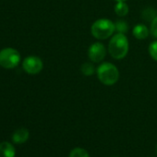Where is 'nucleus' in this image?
<instances>
[{
  "label": "nucleus",
  "instance_id": "10",
  "mask_svg": "<svg viewBox=\"0 0 157 157\" xmlns=\"http://www.w3.org/2000/svg\"><path fill=\"white\" fill-rule=\"evenodd\" d=\"M115 12L119 17L127 16L128 13V6L125 1H119L115 6Z\"/></svg>",
  "mask_w": 157,
  "mask_h": 157
},
{
  "label": "nucleus",
  "instance_id": "14",
  "mask_svg": "<svg viewBox=\"0 0 157 157\" xmlns=\"http://www.w3.org/2000/svg\"><path fill=\"white\" fill-rule=\"evenodd\" d=\"M82 72L85 75V76H92L94 71H95V68H94V66L91 63H84L82 66V68H81Z\"/></svg>",
  "mask_w": 157,
  "mask_h": 157
},
{
  "label": "nucleus",
  "instance_id": "17",
  "mask_svg": "<svg viewBox=\"0 0 157 157\" xmlns=\"http://www.w3.org/2000/svg\"><path fill=\"white\" fill-rule=\"evenodd\" d=\"M116 1L119 2V1H127V0H116Z\"/></svg>",
  "mask_w": 157,
  "mask_h": 157
},
{
  "label": "nucleus",
  "instance_id": "5",
  "mask_svg": "<svg viewBox=\"0 0 157 157\" xmlns=\"http://www.w3.org/2000/svg\"><path fill=\"white\" fill-rule=\"evenodd\" d=\"M22 67L26 73L30 75H36L42 71L44 67V63L40 57L35 56H30L23 60Z\"/></svg>",
  "mask_w": 157,
  "mask_h": 157
},
{
  "label": "nucleus",
  "instance_id": "9",
  "mask_svg": "<svg viewBox=\"0 0 157 157\" xmlns=\"http://www.w3.org/2000/svg\"><path fill=\"white\" fill-rule=\"evenodd\" d=\"M132 33L138 40H144L149 35V30L144 24H137L134 27Z\"/></svg>",
  "mask_w": 157,
  "mask_h": 157
},
{
  "label": "nucleus",
  "instance_id": "6",
  "mask_svg": "<svg viewBox=\"0 0 157 157\" xmlns=\"http://www.w3.org/2000/svg\"><path fill=\"white\" fill-rule=\"evenodd\" d=\"M106 55V49L102 43H94L93 44L88 50V56L90 60L94 63L101 62Z\"/></svg>",
  "mask_w": 157,
  "mask_h": 157
},
{
  "label": "nucleus",
  "instance_id": "3",
  "mask_svg": "<svg viewBox=\"0 0 157 157\" xmlns=\"http://www.w3.org/2000/svg\"><path fill=\"white\" fill-rule=\"evenodd\" d=\"M92 34L94 38L99 40H105L112 36L116 32L115 23L107 19H100L95 21L91 28Z\"/></svg>",
  "mask_w": 157,
  "mask_h": 157
},
{
  "label": "nucleus",
  "instance_id": "13",
  "mask_svg": "<svg viewBox=\"0 0 157 157\" xmlns=\"http://www.w3.org/2000/svg\"><path fill=\"white\" fill-rule=\"evenodd\" d=\"M157 16V12L152 10V9H146L145 10H143L142 12V18L146 21H152L153 19Z\"/></svg>",
  "mask_w": 157,
  "mask_h": 157
},
{
  "label": "nucleus",
  "instance_id": "2",
  "mask_svg": "<svg viewBox=\"0 0 157 157\" xmlns=\"http://www.w3.org/2000/svg\"><path fill=\"white\" fill-rule=\"evenodd\" d=\"M97 77L103 84L112 86L116 84L118 81L119 71L114 64L105 62L98 67Z\"/></svg>",
  "mask_w": 157,
  "mask_h": 157
},
{
  "label": "nucleus",
  "instance_id": "16",
  "mask_svg": "<svg viewBox=\"0 0 157 157\" xmlns=\"http://www.w3.org/2000/svg\"><path fill=\"white\" fill-rule=\"evenodd\" d=\"M151 35L157 39V16L153 19V21L151 23Z\"/></svg>",
  "mask_w": 157,
  "mask_h": 157
},
{
  "label": "nucleus",
  "instance_id": "18",
  "mask_svg": "<svg viewBox=\"0 0 157 157\" xmlns=\"http://www.w3.org/2000/svg\"><path fill=\"white\" fill-rule=\"evenodd\" d=\"M156 152H157V146H156Z\"/></svg>",
  "mask_w": 157,
  "mask_h": 157
},
{
  "label": "nucleus",
  "instance_id": "8",
  "mask_svg": "<svg viewBox=\"0 0 157 157\" xmlns=\"http://www.w3.org/2000/svg\"><path fill=\"white\" fill-rule=\"evenodd\" d=\"M16 150L14 146L8 141L0 143V157H15Z\"/></svg>",
  "mask_w": 157,
  "mask_h": 157
},
{
  "label": "nucleus",
  "instance_id": "15",
  "mask_svg": "<svg viewBox=\"0 0 157 157\" xmlns=\"http://www.w3.org/2000/svg\"><path fill=\"white\" fill-rule=\"evenodd\" d=\"M149 54L153 60L157 61V41L152 42L149 45Z\"/></svg>",
  "mask_w": 157,
  "mask_h": 157
},
{
  "label": "nucleus",
  "instance_id": "4",
  "mask_svg": "<svg viewBox=\"0 0 157 157\" xmlns=\"http://www.w3.org/2000/svg\"><path fill=\"white\" fill-rule=\"evenodd\" d=\"M21 61V55L18 50L8 47L0 51V66L7 69L16 67Z\"/></svg>",
  "mask_w": 157,
  "mask_h": 157
},
{
  "label": "nucleus",
  "instance_id": "1",
  "mask_svg": "<svg viewBox=\"0 0 157 157\" xmlns=\"http://www.w3.org/2000/svg\"><path fill=\"white\" fill-rule=\"evenodd\" d=\"M108 51L110 56L115 59L124 58L128 52V40L126 35L122 33L114 35L109 42Z\"/></svg>",
  "mask_w": 157,
  "mask_h": 157
},
{
  "label": "nucleus",
  "instance_id": "12",
  "mask_svg": "<svg viewBox=\"0 0 157 157\" xmlns=\"http://www.w3.org/2000/svg\"><path fill=\"white\" fill-rule=\"evenodd\" d=\"M69 157H90V155L87 151L82 148H75L70 151Z\"/></svg>",
  "mask_w": 157,
  "mask_h": 157
},
{
  "label": "nucleus",
  "instance_id": "11",
  "mask_svg": "<svg viewBox=\"0 0 157 157\" xmlns=\"http://www.w3.org/2000/svg\"><path fill=\"white\" fill-rule=\"evenodd\" d=\"M115 27H116V32L117 33H122L125 34L128 33V25L126 21H118L115 23Z\"/></svg>",
  "mask_w": 157,
  "mask_h": 157
},
{
  "label": "nucleus",
  "instance_id": "7",
  "mask_svg": "<svg viewBox=\"0 0 157 157\" xmlns=\"http://www.w3.org/2000/svg\"><path fill=\"white\" fill-rule=\"evenodd\" d=\"M29 136H30V133H29V130L25 128H18L12 135V140L14 143H17V144H21V143H24L25 141L28 140L29 139Z\"/></svg>",
  "mask_w": 157,
  "mask_h": 157
}]
</instances>
